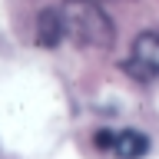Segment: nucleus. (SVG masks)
I'll use <instances>...</instances> for the list:
<instances>
[{
  "label": "nucleus",
  "instance_id": "obj_1",
  "mask_svg": "<svg viewBox=\"0 0 159 159\" xmlns=\"http://www.w3.org/2000/svg\"><path fill=\"white\" fill-rule=\"evenodd\" d=\"M63 23H66V37H73L83 47H109L116 30L113 20L103 13L96 0H66L63 3Z\"/></svg>",
  "mask_w": 159,
  "mask_h": 159
},
{
  "label": "nucleus",
  "instance_id": "obj_2",
  "mask_svg": "<svg viewBox=\"0 0 159 159\" xmlns=\"http://www.w3.org/2000/svg\"><path fill=\"white\" fill-rule=\"evenodd\" d=\"M126 66L136 80H159V33L146 30L133 40Z\"/></svg>",
  "mask_w": 159,
  "mask_h": 159
},
{
  "label": "nucleus",
  "instance_id": "obj_3",
  "mask_svg": "<svg viewBox=\"0 0 159 159\" xmlns=\"http://www.w3.org/2000/svg\"><path fill=\"white\" fill-rule=\"evenodd\" d=\"M93 139H96V146L103 152H109L116 159H139V156H146V149H149V139L143 133H136V129H119V133L99 129Z\"/></svg>",
  "mask_w": 159,
  "mask_h": 159
},
{
  "label": "nucleus",
  "instance_id": "obj_4",
  "mask_svg": "<svg viewBox=\"0 0 159 159\" xmlns=\"http://www.w3.org/2000/svg\"><path fill=\"white\" fill-rule=\"evenodd\" d=\"M66 37V23H63V10H43L37 17V40L40 47H57L60 40Z\"/></svg>",
  "mask_w": 159,
  "mask_h": 159
}]
</instances>
